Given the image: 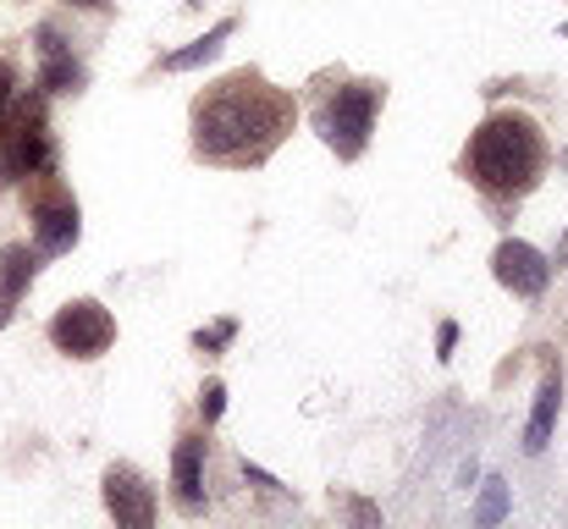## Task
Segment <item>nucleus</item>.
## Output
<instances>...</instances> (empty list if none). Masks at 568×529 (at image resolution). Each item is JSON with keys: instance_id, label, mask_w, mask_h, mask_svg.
<instances>
[{"instance_id": "nucleus-1", "label": "nucleus", "mask_w": 568, "mask_h": 529, "mask_svg": "<svg viewBox=\"0 0 568 529\" xmlns=\"http://www.w3.org/2000/svg\"><path fill=\"white\" fill-rule=\"evenodd\" d=\"M293 122H298V100L276 89L265 72L237 67L193 94V161L221 166V172H260L287 144Z\"/></svg>"}, {"instance_id": "nucleus-2", "label": "nucleus", "mask_w": 568, "mask_h": 529, "mask_svg": "<svg viewBox=\"0 0 568 529\" xmlns=\"http://www.w3.org/2000/svg\"><path fill=\"white\" fill-rule=\"evenodd\" d=\"M547 166H552V144H547V133L530 111H491L458 155V172L491 204L525 199L547 176Z\"/></svg>"}, {"instance_id": "nucleus-3", "label": "nucleus", "mask_w": 568, "mask_h": 529, "mask_svg": "<svg viewBox=\"0 0 568 529\" xmlns=\"http://www.w3.org/2000/svg\"><path fill=\"white\" fill-rule=\"evenodd\" d=\"M381 105H386V83H376V78H354V83L321 89L315 94V133L326 139V150L337 161H359L371 150Z\"/></svg>"}, {"instance_id": "nucleus-4", "label": "nucleus", "mask_w": 568, "mask_h": 529, "mask_svg": "<svg viewBox=\"0 0 568 529\" xmlns=\"http://www.w3.org/2000/svg\"><path fill=\"white\" fill-rule=\"evenodd\" d=\"M44 172H55V139H50V122H44V94L17 89V100L0 116V176L28 187Z\"/></svg>"}, {"instance_id": "nucleus-5", "label": "nucleus", "mask_w": 568, "mask_h": 529, "mask_svg": "<svg viewBox=\"0 0 568 529\" xmlns=\"http://www.w3.org/2000/svg\"><path fill=\"white\" fill-rule=\"evenodd\" d=\"M50 343L67 353V358H100V353L116 343V321H111V309L105 304H94V298H72V304H61L55 315H50Z\"/></svg>"}, {"instance_id": "nucleus-6", "label": "nucleus", "mask_w": 568, "mask_h": 529, "mask_svg": "<svg viewBox=\"0 0 568 529\" xmlns=\"http://www.w3.org/2000/svg\"><path fill=\"white\" fill-rule=\"evenodd\" d=\"M28 221H33V248L39 254H67L78 243V199L55 182V172L39 176L28 193Z\"/></svg>"}, {"instance_id": "nucleus-7", "label": "nucleus", "mask_w": 568, "mask_h": 529, "mask_svg": "<svg viewBox=\"0 0 568 529\" xmlns=\"http://www.w3.org/2000/svg\"><path fill=\"white\" fill-rule=\"evenodd\" d=\"M100 486H105V508H111L116 525H128V529L155 525V486H150L133 464H111Z\"/></svg>"}, {"instance_id": "nucleus-8", "label": "nucleus", "mask_w": 568, "mask_h": 529, "mask_svg": "<svg viewBox=\"0 0 568 529\" xmlns=\"http://www.w3.org/2000/svg\"><path fill=\"white\" fill-rule=\"evenodd\" d=\"M491 271H497V282H503L514 298H541V293H547V282H552V260H547V254H536V248H530V243H519V237L497 243Z\"/></svg>"}, {"instance_id": "nucleus-9", "label": "nucleus", "mask_w": 568, "mask_h": 529, "mask_svg": "<svg viewBox=\"0 0 568 529\" xmlns=\"http://www.w3.org/2000/svg\"><path fill=\"white\" fill-rule=\"evenodd\" d=\"M33 44H39V94H78L83 89V61L72 55V44L61 39L55 22H39L33 28Z\"/></svg>"}, {"instance_id": "nucleus-10", "label": "nucleus", "mask_w": 568, "mask_h": 529, "mask_svg": "<svg viewBox=\"0 0 568 529\" xmlns=\"http://www.w3.org/2000/svg\"><path fill=\"white\" fill-rule=\"evenodd\" d=\"M172 491L183 513H204V436H183L172 452Z\"/></svg>"}, {"instance_id": "nucleus-11", "label": "nucleus", "mask_w": 568, "mask_h": 529, "mask_svg": "<svg viewBox=\"0 0 568 529\" xmlns=\"http://www.w3.org/2000/svg\"><path fill=\"white\" fill-rule=\"evenodd\" d=\"M558 397H564V380H558V369H547V375H541V386H536L530 425H525V452H547L552 425H558Z\"/></svg>"}, {"instance_id": "nucleus-12", "label": "nucleus", "mask_w": 568, "mask_h": 529, "mask_svg": "<svg viewBox=\"0 0 568 529\" xmlns=\"http://www.w3.org/2000/svg\"><path fill=\"white\" fill-rule=\"evenodd\" d=\"M33 271H39V248H28V243L0 248V309H11L33 287Z\"/></svg>"}, {"instance_id": "nucleus-13", "label": "nucleus", "mask_w": 568, "mask_h": 529, "mask_svg": "<svg viewBox=\"0 0 568 529\" xmlns=\"http://www.w3.org/2000/svg\"><path fill=\"white\" fill-rule=\"evenodd\" d=\"M232 33H237V17H221V22H215L204 39H193L189 50H172V55H161V72H189V67H204V61H210V55H215V50H221Z\"/></svg>"}, {"instance_id": "nucleus-14", "label": "nucleus", "mask_w": 568, "mask_h": 529, "mask_svg": "<svg viewBox=\"0 0 568 529\" xmlns=\"http://www.w3.org/2000/svg\"><path fill=\"white\" fill-rule=\"evenodd\" d=\"M508 513V486L503 480H486V497H480V508H475V525H497Z\"/></svg>"}, {"instance_id": "nucleus-15", "label": "nucleus", "mask_w": 568, "mask_h": 529, "mask_svg": "<svg viewBox=\"0 0 568 529\" xmlns=\"http://www.w3.org/2000/svg\"><path fill=\"white\" fill-rule=\"evenodd\" d=\"M232 337H237V321H215L210 332H199V337H193V348L199 353H221Z\"/></svg>"}, {"instance_id": "nucleus-16", "label": "nucleus", "mask_w": 568, "mask_h": 529, "mask_svg": "<svg viewBox=\"0 0 568 529\" xmlns=\"http://www.w3.org/2000/svg\"><path fill=\"white\" fill-rule=\"evenodd\" d=\"M221 408H226V386H221V380H204V391H199V414H204V425H215Z\"/></svg>"}, {"instance_id": "nucleus-17", "label": "nucleus", "mask_w": 568, "mask_h": 529, "mask_svg": "<svg viewBox=\"0 0 568 529\" xmlns=\"http://www.w3.org/2000/svg\"><path fill=\"white\" fill-rule=\"evenodd\" d=\"M17 100V61H6L0 55V116H6V105Z\"/></svg>"}, {"instance_id": "nucleus-18", "label": "nucleus", "mask_w": 568, "mask_h": 529, "mask_svg": "<svg viewBox=\"0 0 568 529\" xmlns=\"http://www.w3.org/2000/svg\"><path fill=\"white\" fill-rule=\"evenodd\" d=\"M453 348H458V326L442 321V332H436V358H453Z\"/></svg>"}, {"instance_id": "nucleus-19", "label": "nucleus", "mask_w": 568, "mask_h": 529, "mask_svg": "<svg viewBox=\"0 0 568 529\" xmlns=\"http://www.w3.org/2000/svg\"><path fill=\"white\" fill-rule=\"evenodd\" d=\"M243 480H248V486H260V491H282V486H276V480H271L265 469H254L248 458H243Z\"/></svg>"}, {"instance_id": "nucleus-20", "label": "nucleus", "mask_w": 568, "mask_h": 529, "mask_svg": "<svg viewBox=\"0 0 568 529\" xmlns=\"http://www.w3.org/2000/svg\"><path fill=\"white\" fill-rule=\"evenodd\" d=\"M343 508H348V513H354L359 525H376V519H381L376 508H371V502H359V497H343Z\"/></svg>"}, {"instance_id": "nucleus-21", "label": "nucleus", "mask_w": 568, "mask_h": 529, "mask_svg": "<svg viewBox=\"0 0 568 529\" xmlns=\"http://www.w3.org/2000/svg\"><path fill=\"white\" fill-rule=\"evenodd\" d=\"M72 11H94V17H105L111 11V0H67Z\"/></svg>"}, {"instance_id": "nucleus-22", "label": "nucleus", "mask_w": 568, "mask_h": 529, "mask_svg": "<svg viewBox=\"0 0 568 529\" xmlns=\"http://www.w3.org/2000/svg\"><path fill=\"white\" fill-rule=\"evenodd\" d=\"M552 265H568V232H564V243H558V254H552Z\"/></svg>"}, {"instance_id": "nucleus-23", "label": "nucleus", "mask_w": 568, "mask_h": 529, "mask_svg": "<svg viewBox=\"0 0 568 529\" xmlns=\"http://www.w3.org/2000/svg\"><path fill=\"white\" fill-rule=\"evenodd\" d=\"M183 6H204V0H183Z\"/></svg>"}]
</instances>
